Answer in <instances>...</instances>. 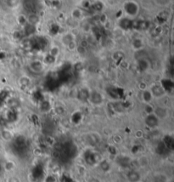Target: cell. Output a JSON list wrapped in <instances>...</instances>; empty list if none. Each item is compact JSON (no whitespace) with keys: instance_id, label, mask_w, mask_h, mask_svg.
Here are the masks:
<instances>
[{"instance_id":"1","label":"cell","mask_w":174,"mask_h":182,"mask_svg":"<svg viewBox=\"0 0 174 182\" xmlns=\"http://www.w3.org/2000/svg\"><path fill=\"white\" fill-rule=\"evenodd\" d=\"M124 11L126 15H127L129 17H133L137 15V14L139 13V5L136 2L134 1H127L124 4L123 6Z\"/></svg>"},{"instance_id":"2","label":"cell","mask_w":174,"mask_h":182,"mask_svg":"<svg viewBox=\"0 0 174 182\" xmlns=\"http://www.w3.org/2000/svg\"><path fill=\"white\" fill-rule=\"evenodd\" d=\"M159 121L160 119L152 112V113H149L145 117V124L148 127L150 128H155L158 126L159 124Z\"/></svg>"},{"instance_id":"3","label":"cell","mask_w":174,"mask_h":182,"mask_svg":"<svg viewBox=\"0 0 174 182\" xmlns=\"http://www.w3.org/2000/svg\"><path fill=\"white\" fill-rule=\"evenodd\" d=\"M150 93L152 95V96L155 97V98H160L162 97L166 93V90L163 89V87L160 84H155V85L151 88Z\"/></svg>"},{"instance_id":"4","label":"cell","mask_w":174,"mask_h":182,"mask_svg":"<svg viewBox=\"0 0 174 182\" xmlns=\"http://www.w3.org/2000/svg\"><path fill=\"white\" fill-rule=\"evenodd\" d=\"M89 100L93 105H100L103 102V96L99 92L93 91L91 93H89Z\"/></svg>"},{"instance_id":"5","label":"cell","mask_w":174,"mask_h":182,"mask_svg":"<svg viewBox=\"0 0 174 182\" xmlns=\"http://www.w3.org/2000/svg\"><path fill=\"white\" fill-rule=\"evenodd\" d=\"M126 178L129 182H140L141 181V175L137 170H130L126 174Z\"/></svg>"},{"instance_id":"6","label":"cell","mask_w":174,"mask_h":182,"mask_svg":"<svg viewBox=\"0 0 174 182\" xmlns=\"http://www.w3.org/2000/svg\"><path fill=\"white\" fill-rule=\"evenodd\" d=\"M153 113L159 119H162L167 117V109H165L164 107H157L156 109L153 111Z\"/></svg>"},{"instance_id":"7","label":"cell","mask_w":174,"mask_h":182,"mask_svg":"<svg viewBox=\"0 0 174 182\" xmlns=\"http://www.w3.org/2000/svg\"><path fill=\"white\" fill-rule=\"evenodd\" d=\"M30 67L31 70L33 72H41L43 71V64L39 61H34L31 62L30 64Z\"/></svg>"},{"instance_id":"8","label":"cell","mask_w":174,"mask_h":182,"mask_svg":"<svg viewBox=\"0 0 174 182\" xmlns=\"http://www.w3.org/2000/svg\"><path fill=\"white\" fill-rule=\"evenodd\" d=\"M133 21H130L129 19H127V18H125V19L121 20L120 26L122 29H130V28H133Z\"/></svg>"},{"instance_id":"9","label":"cell","mask_w":174,"mask_h":182,"mask_svg":"<svg viewBox=\"0 0 174 182\" xmlns=\"http://www.w3.org/2000/svg\"><path fill=\"white\" fill-rule=\"evenodd\" d=\"M38 21H39V18H38V15H34V14L30 15H29V17H28V19H27L28 24L32 25V26L36 24V23H38Z\"/></svg>"},{"instance_id":"10","label":"cell","mask_w":174,"mask_h":182,"mask_svg":"<svg viewBox=\"0 0 174 182\" xmlns=\"http://www.w3.org/2000/svg\"><path fill=\"white\" fill-rule=\"evenodd\" d=\"M87 91H88V90H85V89H82V90L79 91L78 97L81 100H87V99H89V92H87Z\"/></svg>"},{"instance_id":"11","label":"cell","mask_w":174,"mask_h":182,"mask_svg":"<svg viewBox=\"0 0 174 182\" xmlns=\"http://www.w3.org/2000/svg\"><path fill=\"white\" fill-rule=\"evenodd\" d=\"M152 95L150 93V91L145 90L143 93V99L145 102H150V100H152Z\"/></svg>"},{"instance_id":"12","label":"cell","mask_w":174,"mask_h":182,"mask_svg":"<svg viewBox=\"0 0 174 182\" xmlns=\"http://www.w3.org/2000/svg\"><path fill=\"white\" fill-rule=\"evenodd\" d=\"M63 42H64V44L66 45H69L70 44H72V42H73V38L72 37V35H65V36L63 37Z\"/></svg>"},{"instance_id":"13","label":"cell","mask_w":174,"mask_h":182,"mask_svg":"<svg viewBox=\"0 0 174 182\" xmlns=\"http://www.w3.org/2000/svg\"><path fill=\"white\" fill-rule=\"evenodd\" d=\"M133 46L135 49H139L142 47V41L140 39H135L133 42Z\"/></svg>"},{"instance_id":"14","label":"cell","mask_w":174,"mask_h":182,"mask_svg":"<svg viewBox=\"0 0 174 182\" xmlns=\"http://www.w3.org/2000/svg\"><path fill=\"white\" fill-rule=\"evenodd\" d=\"M72 16L77 19H79L82 16V11L78 10V9H75L74 11H72Z\"/></svg>"},{"instance_id":"15","label":"cell","mask_w":174,"mask_h":182,"mask_svg":"<svg viewBox=\"0 0 174 182\" xmlns=\"http://www.w3.org/2000/svg\"><path fill=\"white\" fill-rule=\"evenodd\" d=\"M59 54V49L57 48V47H53V48L50 49V54L49 55H51V56H53L54 58H55L56 57V55H58Z\"/></svg>"},{"instance_id":"16","label":"cell","mask_w":174,"mask_h":182,"mask_svg":"<svg viewBox=\"0 0 174 182\" xmlns=\"http://www.w3.org/2000/svg\"><path fill=\"white\" fill-rule=\"evenodd\" d=\"M8 182H21V180L16 176H11L8 179Z\"/></svg>"},{"instance_id":"17","label":"cell","mask_w":174,"mask_h":182,"mask_svg":"<svg viewBox=\"0 0 174 182\" xmlns=\"http://www.w3.org/2000/svg\"><path fill=\"white\" fill-rule=\"evenodd\" d=\"M171 0H156L157 4H160V5H167L169 4Z\"/></svg>"},{"instance_id":"18","label":"cell","mask_w":174,"mask_h":182,"mask_svg":"<svg viewBox=\"0 0 174 182\" xmlns=\"http://www.w3.org/2000/svg\"><path fill=\"white\" fill-rule=\"evenodd\" d=\"M0 172H1V167H0Z\"/></svg>"}]
</instances>
